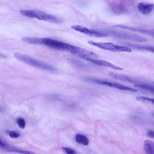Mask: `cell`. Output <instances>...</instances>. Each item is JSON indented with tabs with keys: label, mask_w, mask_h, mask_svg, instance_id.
<instances>
[{
	"label": "cell",
	"mask_w": 154,
	"mask_h": 154,
	"mask_svg": "<svg viewBox=\"0 0 154 154\" xmlns=\"http://www.w3.org/2000/svg\"><path fill=\"white\" fill-rule=\"evenodd\" d=\"M136 99L139 102L149 103L154 105V99L145 96H138L136 97Z\"/></svg>",
	"instance_id": "17"
},
{
	"label": "cell",
	"mask_w": 154,
	"mask_h": 154,
	"mask_svg": "<svg viewBox=\"0 0 154 154\" xmlns=\"http://www.w3.org/2000/svg\"></svg>",
	"instance_id": "23"
},
{
	"label": "cell",
	"mask_w": 154,
	"mask_h": 154,
	"mask_svg": "<svg viewBox=\"0 0 154 154\" xmlns=\"http://www.w3.org/2000/svg\"><path fill=\"white\" fill-rule=\"evenodd\" d=\"M109 76L112 78L121 81L132 84H135L137 82L136 81L131 78L130 77L123 74L110 72L109 73Z\"/></svg>",
	"instance_id": "9"
},
{
	"label": "cell",
	"mask_w": 154,
	"mask_h": 154,
	"mask_svg": "<svg viewBox=\"0 0 154 154\" xmlns=\"http://www.w3.org/2000/svg\"><path fill=\"white\" fill-rule=\"evenodd\" d=\"M7 133L11 138H18L20 137V136L19 133L14 131H7Z\"/></svg>",
	"instance_id": "19"
},
{
	"label": "cell",
	"mask_w": 154,
	"mask_h": 154,
	"mask_svg": "<svg viewBox=\"0 0 154 154\" xmlns=\"http://www.w3.org/2000/svg\"><path fill=\"white\" fill-rule=\"evenodd\" d=\"M40 43V45L55 49L67 51L73 54L76 47V46L49 38H41Z\"/></svg>",
	"instance_id": "3"
},
{
	"label": "cell",
	"mask_w": 154,
	"mask_h": 154,
	"mask_svg": "<svg viewBox=\"0 0 154 154\" xmlns=\"http://www.w3.org/2000/svg\"><path fill=\"white\" fill-rule=\"evenodd\" d=\"M22 15L32 18H36L40 20L52 23L59 24L62 20L58 18L47 14L40 11L35 10H22L20 11Z\"/></svg>",
	"instance_id": "2"
},
{
	"label": "cell",
	"mask_w": 154,
	"mask_h": 154,
	"mask_svg": "<svg viewBox=\"0 0 154 154\" xmlns=\"http://www.w3.org/2000/svg\"><path fill=\"white\" fill-rule=\"evenodd\" d=\"M147 135L151 138H154V131H149L147 133Z\"/></svg>",
	"instance_id": "21"
},
{
	"label": "cell",
	"mask_w": 154,
	"mask_h": 154,
	"mask_svg": "<svg viewBox=\"0 0 154 154\" xmlns=\"http://www.w3.org/2000/svg\"><path fill=\"white\" fill-rule=\"evenodd\" d=\"M83 59L98 66L110 67L114 69L118 70H122L123 69V68L122 67L115 65L105 61L88 58H84Z\"/></svg>",
	"instance_id": "8"
},
{
	"label": "cell",
	"mask_w": 154,
	"mask_h": 154,
	"mask_svg": "<svg viewBox=\"0 0 154 154\" xmlns=\"http://www.w3.org/2000/svg\"><path fill=\"white\" fill-rule=\"evenodd\" d=\"M126 28L127 30H129L132 31L149 35L154 38V30H149L140 28H134L128 26H126Z\"/></svg>",
	"instance_id": "14"
},
{
	"label": "cell",
	"mask_w": 154,
	"mask_h": 154,
	"mask_svg": "<svg viewBox=\"0 0 154 154\" xmlns=\"http://www.w3.org/2000/svg\"><path fill=\"white\" fill-rule=\"evenodd\" d=\"M14 56L19 61L34 67L50 72H55L57 71L56 69L52 66L27 55L16 53L14 54Z\"/></svg>",
	"instance_id": "1"
},
{
	"label": "cell",
	"mask_w": 154,
	"mask_h": 154,
	"mask_svg": "<svg viewBox=\"0 0 154 154\" xmlns=\"http://www.w3.org/2000/svg\"><path fill=\"white\" fill-rule=\"evenodd\" d=\"M122 44L131 48L138 50L146 51L154 53V46L132 44L127 43H123Z\"/></svg>",
	"instance_id": "11"
},
{
	"label": "cell",
	"mask_w": 154,
	"mask_h": 154,
	"mask_svg": "<svg viewBox=\"0 0 154 154\" xmlns=\"http://www.w3.org/2000/svg\"><path fill=\"white\" fill-rule=\"evenodd\" d=\"M88 43L91 45L113 52H131L132 51V49L129 47L119 46L110 42H96L89 40Z\"/></svg>",
	"instance_id": "4"
},
{
	"label": "cell",
	"mask_w": 154,
	"mask_h": 154,
	"mask_svg": "<svg viewBox=\"0 0 154 154\" xmlns=\"http://www.w3.org/2000/svg\"><path fill=\"white\" fill-rule=\"evenodd\" d=\"M152 115H153V117H154V113H153V114H152Z\"/></svg>",
	"instance_id": "22"
},
{
	"label": "cell",
	"mask_w": 154,
	"mask_h": 154,
	"mask_svg": "<svg viewBox=\"0 0 154 154\" xmlns=\"http://www.w3.org/2000/svg\"><path fill=\"white\" fill-rule=\"evenodd\" d=\"M75 140L77 143L85 146L88 145L89 143L88 138L85 136L80 134L76 135Z\"/></svg>",
	"instance_id": "16"
},
{
	"label": "cell",
	"mask_w": 154,
	"mask_h": 154,
	"mask_svg": "<svg viewBox=\"0 0 154 154\" xmlns=\"http://www.w3.org/2000/svg\"><path fill=\"white\" fill-rule=\"evenodd\" d=\"M154 5L152 4L144 3H139L137 5L138 11L143 15H147L150 13L153 10Z\"/></svg>",
	"instance_id": "10"
},
{
	"label": "cell",
	"mask_w": 154,
	"mask_h": 154,
	"mask_svg": "<svg viewBox=\"0 0 154 154\" xmlns=\"http://www.w3.org/2000/svg\"><path fill=\"white\" fill-rule=\"evenodd\" d=\"M16 122L19 127L22 129H24L26 125L25 120L22 118H19L17 119Z\"/></svg>",
	"instance_id": "18"
},
{
	"label": "cell",
	"mask_w": 154,
	"mask_h": 154,
	"mask_svg": "<svg viewBox=\"0 0 154 154\" xmlns=\"http://www.w3.org/2000/svg\"><path fill=\"white\" fill-rule=\"evenodd\" d=\"M92 81L98 84L114 88L120 90L136 92L137 90L135 89L128 87L125 86L115 83L93 79Z\"/></svg>",
	"instance_id": "7"
},
{
	"label": "cell",
	"mask_w": 154,
	"mask_h": 154,
	"mask_svg": "<svg viewBox=\"0 0 154 154\" xmlns=\"http://www.w3.org/2000/svg\"><path fill=\"white\" fill-rule=\"evenodd\" d=\"M134 86L135 87L147 91L154 94V86L142 83H136L135 84Z\"/></svg>",
	"instance_id": "15"
},
{
	"label": "cell",
	"mask_w": 154,
	"mask_h": 154,
	"mask_svg": "<svg viewBox=\"0 0 154 154\" xmlns=\"http://www.w3.org/2000/svg\"><path fill=\"white\" fill-rule=\"evenodd\" d=\"M144 149L146 153L154 154V142L149 140H145L144 142Z\"/></svg>",
	"instance_id": "13"
},
{
	"label": "cell",
	"mask_w": 154,
	"mask_h": 154,
	"mask_svg": "<svg viewBox=\"0 0 154 154\" xmlns=\"http://www.w3.org/2000/svg\"><path fill=\"white\" fill-rule=\"evenodd\" d=\"M62 149L65 152L68 154H75L76 153L75 150L70 148L63 147Z\"/></svg>",
	"instance_id": "20"
},
{
	"label": "cell",
	"mask_w": 154,
	"mask_h": 154,
	"mask_svg": "<svg viewBox=\"0 0 154 154\" xmlns=\"http://www.w3.org/2000/svg\"><path fill=\"white\" fill-rule=\"evenodd\" d=\"M1 148L3 149L5 151L9 152H16L24 154H33L34 153L24 150L15 147L8 146L2 140L1 141Z\"/></svg>",
	"instance_id": "12"
},
{
	"label": "cell",
	"mask_w": 154,
	"mask_h": 154,
	"mask_svg": "<svg viewBox=\"0 0 154 154\" xmlns=\"http://www.w3.org/2000/svg\"><path fill=\"white\" fill-rule=\"evenodd\" d=\"M73 29L88 36L95 37H103L108 36V34L98 31L90 30L85 27L79 25L71 26Z\"/></svg>",
	"instance_id": "5"
},
{
	"label": "cell",
	"mask_w": 154,
	"mask_h": 154,
	"mask_svg": "<svg viewBox=\"0 0 154 154\" xmlns=\"http://www.w3.org/2000/svg\"><path fill=\"white\" fill-rule=\"evenodd\" d=\"M111 34L114 37L126 40L139 42H144L147 41L145 38L137 34L125 32H112Z\"/></svg>",
	"instance_id": "6"
}]
</instances>
